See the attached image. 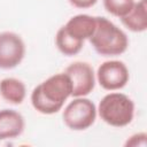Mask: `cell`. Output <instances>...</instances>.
<instances>
[{
  "instance_id": "cell-12",
  "label": "cell",
  "mask_w": 147,
  "mask_h": 147,
  "mask_svg": "<svg viewBox=\"0 0 147 147\" xmlns=\"http://www.w3.org/2000/svg\"><path fill=\"white\" fill-rule=\"evenodd\" d=\"M55 44L59 51L65 56H72L78 54L84 46V41L78 40L72 36H70L65 31L64 26H61L57 30L55 36Z\"/></svg>"
},
{
  "instance_id": "cell-13",
  "label": "cell",
  "mask_w": 147,
  "mask_h": 147,
  "mask_svg": "<svg viewBox=\"0 0 147 147\" xmlns=\"http://www.w3.org/2000/svg\"><path fill=\"white\" fill-rule=\"evenodd\" d=\"M31 103L33 106V108L39 111L40 114H44V115H52V114H55L57 111H60L62 109L63 106L61 105H57V103H54L52 101H49L41 92L39 85L36 86L31 93Z\"/></svg>"
},
{
  "instance_id": "cell-11",
  "label": "cell",
  "mask_w": 147,
  "mask_h": 147,
  "mask_svg": "<svg viewBox=\"0 0 147 147\" xmlns=\"http://www.w3.org/2000/svg\"><path fill=\"white\" fill-rule=\"evenodd\" d=\"M0 94L7 102L13 105H21L25 99L26 88L22 80L8 77L0 82Z\"/></svg>"
},
{
  "instance_id": "cell-15",
  "label": "cell",
  "mask_w": 147,
  "mask_h": 147,
  "mask_svg": "<svg viewBox=\"0 0 147 147\" xmlns=\"http://www.w3.org/2000/svg\"><path fill=\"white\" fill-rule=\"evenodd\" d=\"M146 146H147V134L145 132H139L131 136L125 142V147H146Z\"/></svg>"
},
{
  "instance_id": "cell-8",
  "label": "cell",
  "mask_w": 147,
  "mask_h": 147,
  "mask_svg": "<svg viewBox=\"0 0 147 147\" xmlns=\"http://www.w3.org/2000/svg\"><path fill=\"white\" fill-rule=\"evenodd\" d=\"M24 117L14 109L0 110V140L14 139L24 131Z\"/></svg>"
},
{
  "instance_id": "cell-16",
  "label": "cell",
  "mask_w": 147,
  "mask_h": 147,
  "mask_svg": "<svg viewBox=\"0 0 147 147\" xmlns=\"http://www.w3.org/2000/svg\"><path fill=\"white\" fill-rule=\"evenodd\" d=\"M98 0H69V2L76 7V8H80V9H86V8H91L92 6H94Z\"/></svg>"
},
{
  "instance_id": "cell-2",
  "label": "cell",
  "mask_w": 147,
  "mask_h": 147,
  "mask_svg": "<svg viewBox=\"0 0 147 147\" xmlns=\"http://www.w3.org/2000/svg\"><path fill=\"white\" fill-rule=\"evenodd\" d=\"M101 119L108 125L123 127L129 125L134 116V103L125 94L113 92L106 94L96 109Z\"/></svg>"
},
{
  "instance_id": "cell-6",
  "label": "cell",
  "mask_w": 147,
  "mask_h": 147,
  "mask_svg": "<svg viewBox=\"0 0 147 147\" xmlns=\"http://www.w3.org/2000/svg\"><path fill=\"white\" fill-rule=\"evenodd\" d=\"M71 79L72 84V93L71 96H85L88 95L94 86H95V75L93 68L82 61H77L71 63L65 68L64 71Z\"/></svg>"
},
{
  "instance_id": "cell-9",
  "label": "cell",
  "mask_w": 147,
  "mask_h": 147,
  "mask_svg": "<svg viewBox=\"0 0 147 147\" xmlns=\"http://www.w3.org/2000/svg\"><path fill=\"white\" fill-rule=\"evenodd\" d=\"M63 26L70 36L84 41L85 39H90L93 34L96 26V17L86 14H79L71 17Z\"/></svg>"
},
{
  "instance_id": "cell-5",
  "label": "cell",
  "mask_w": 147,
  "mask_h": 147,
  "mask_svg": "<svg viewBox=\"0 0 147 147\" xmlns=\"http://www.w3.org/2000/svg\"><path fill=\"white\" fill-rule=\"evenodd\" d=\"M25 55L23 39L15 32L5 31L0 33V69H13L17 67Z\"/></svg>"
},
{
  "instance_id": "cell-14",
  "label": "cell",
  "mask_w": 147,
  "mask_h": 147,
  "mask_svg": "<svg viewBox=\"0 0 147 147\" xmlns=\"http://www.w3.org/2000/svg\"><path fill=\"white\" fill-rule=\"evenodd\" d=\"M134 5V0H103V6L106 10L116 16L123 17L125 16Z\"/></svg>"
},
{
  "instance_id": "cell-10",
  "label": "cell",
  "mask_w": 147,
  "mask_h": 147,
  "mask_svg": "<svg viewBox=\"0 0 147 147\" xmlns=\"http://www.w3.org/2000/svg\"><path fill=\"white\" fill-rule=\"evenodd\" d=\"M122 23L130 31L144 32L147 30V0H140L134 2L131 10L123 17Z\"/></svg>"
},
{
  "instance_id": "cell-1",
  "label": "cell",
  "mask_w": 147,
  "mask_h": 147,
  "mask_svg": "<svg viewBox=\"0 0 147 147\" xmlns=\"http://www.w3.org/2000/svg\"><path fill=\"white\" fill-rule=\"evenodd\" d=\"M95 52L102 56L123 54L129 46L126 33L106 17H96V26L88 39Z\"/></svg>"
},
{
  "instance_id": "cell-7",
  "label": "cell",
  "mask_w": 147,
  "mask_h": 147,
  "mask_svg": "<svg viewBox=\"0 0 147 147\" xmlns=\"http://www.w3.org/2000/svg\"><path fill=\"white\" fill-rule=\"evenodd\" d=\"M42 94L52 102L63 106L64 101L72 93V84L70 77L65 72L56 74L39 84Z\"/></svg>"
},
{
  "instance_id": "cell-3",
  "label": "cell",
  "mask_w": 147,
  "mask_h": 147,
  "mask_svg": "<svg viewBox=\"0 0 147 147\" xmlns=\"http://www.w3.org/2000/svg\"><path fill=\"white\" fill-rule=\"evenodd\" d=\"M64 124L75 131H83L93 125L96 118L95 105L84 96L75 98L63 110Z\"/></svg>"
},
{
  "instance_id": "cell-4",
  "label": "cell",
  "mask_w": 147,
  "mask_h": 147,
  "mask_svg": "<svg viewBox=\"0 0 147 147\" xmlns=\"http://www.w3.org/2000/svg\"><path fill=\"white\" fill-rule=\"evenodd\" d=\"M96 79L100 86L107 91L123 88L130 79L127 67L122 61H106L98 68Z\"/></svg>"
}]
</instances>
